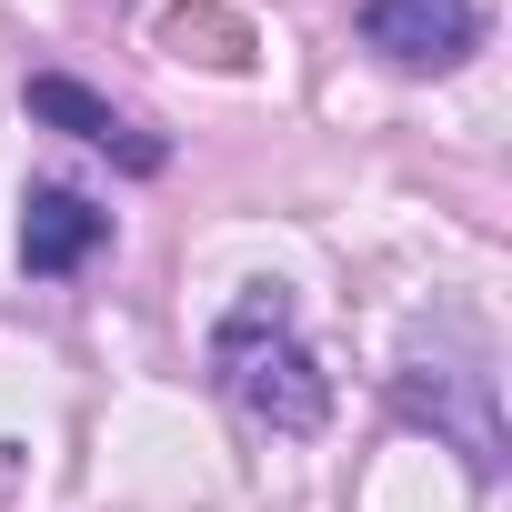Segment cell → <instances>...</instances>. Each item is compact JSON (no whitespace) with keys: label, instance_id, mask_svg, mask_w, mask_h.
Returning <instances> with one entry per match:
<instances>
[{"label":"cell","instance_id":"1","mask_svg":"<svg viewBox=\"0 0 512 512\" xmlns=\"http://www.w3.org/2000/svg\"><path fill=\"white\" fill-rule=\"evenodd\" d=\"M392 402H402L412 422H432V432L472 462V482L502 472V402H492V352H482V342H462V352H412L402 382H392Z\"/></svg>","mask_w":512,"mask_h":512},{"label":"cell","instance_id":"2","mask_svg":"<svg viewBox=\"0 0 512 512\" xmlns=\"http://www.w3.org/2000/svg\"><path fill=\"white\" fill-rule=\"evenodd\" d=\"M221 382H231V402L251 422H272V432H322L332 422V372L292 332H272V342H251L241 362H221Z\"/></svg>","mask_w":512,"mask_h":512},{"label":"cell","instance_id":"3","mask_svg":"<svg viewBox=\"0 0 512 512\" xmlns=\"http://www.w3.org/2000/svg\"><path fill=\"white\" fill-rule=\"evenodd\" d=\"M362 41L402 71H452L482 51V11L472 0H362Z\"/></svg>","mask_w":512,"mask_h":512},{"label":"cell","instance_id":"4","mask_svg":"<svg viewBox=\"0 0 512 512\" xmlns=\"http://www.w3.org/2000/svg\"><path fill=\"white\" fill-rule=\"evenodd\" d=\"M111 241V211L101 201H81V191H61V181H41L31 201H21V272H81L91 251Z\"/></svg>","mask_w":512,"mask_h":512},{"label":"cell","instance_id":"5","mask_svg":"<svg viewBox=\"0 0 512 512\" xmlns=\"http://www.w3.org/2000/svg\"><path fill=\"white\" fill-rule=\"evenodd\" d=\"M21 101H31V121H51V131H71V141H91V151H121L131 171H161V141H141V131H131L101 91H81L71 71H41Z\"/></svg>","mask_w":512,"mask_h":512},{"label":"cell","instance_id":"6","mask_svg":"<svg viewBox=\"0 0 512 512\" xmlns=\"http://www.w3.org/2000/svg\"><path fill=\"white\" fill-rule=\"evenodd\" d=\"M272 332H292V292H282V282H251V292L231 302V322L211 332V372H221V362H241L251 342H272Z\"/></svg>","mask_w":512,"mask_h":512}]
</instances>
